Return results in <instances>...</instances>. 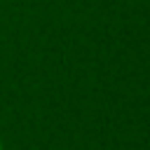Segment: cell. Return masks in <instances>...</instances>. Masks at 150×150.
I'll return each instance as SVG.
<instances>
[{"label":"cell","mask_w":150,"mask_h":150,"mask_svg":"<svg viewBox=\"0 0 150 150\" xmlns=\"http://www.w3.org/2000/svg\"><path fill=\"white\" fill-rule=\"evenodd\" d=\"M0 150H2V143H0Z\"/></svg>","instance_id":"obj_1"}]
</instances>
